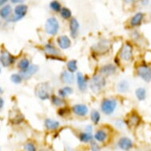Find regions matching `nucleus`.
Here are the masks:
<instances>
[{
  "label": "nucleus",
  "mask_w": 151,
  "mask_h": 151,
  "mask_svg": "<svg viewBox=\"0 0 151 151\" xmlns=\"http://www.w3.org/2000/svg\"><path fill=\"white\" fill-rule=\"evenodd\" d=\"M107 86V78L99 73L93 74L89 80V87L93 93H98Z\"/></svg>",
  "instance_id": "f257e3e1"
},
{
  "label": "nucleus",
  "mask_w": 151,
  "mask_h": 151,
  "mask_svg": "<svg viewBox=\"0 0 151 151\" xmlns=\"http://www.w3.org/2000/svg\"><path fill=\"white\" fill-rule=\"evenodd\" d=\"M36 97L40 101H45L50 100V97L52 95V86L49 82H40L36 86L34 89Z\"/></svg>",
  "instance_id": "f03ea898"
},
{
  "label": "nucleus",
  "mask_w": 151,
  "mask_h": 151,
  "mask_svg": "<svg viewBox=\"0 0 151 151\" xmlns=\"http://www.w3.org/2000/svg\"><path fill=\"white\" fill-rule=\"evenodd\" d=\"M110 49H111V43L107 39L100 40L98 42L92 45L90 48L93 55H97V56L105 55L110 52Z\"/></svg>",
  "instance_id": "7ed1b4c3"
},
{
  "label": "nucleus",
  "mask_w": 151,
  "mask_h": 151,
  "mask_svg": "<svg viewBox=\"0 0 151 151\" xmlns=\"http://www.w3.org/2000/svg\"><path fill=\"white\" fill-rule=\"evenodd\" d=\"M117 106H118L117 100L112 97H105L102 99L100 104L101 111L105 116H111L116 110Z\"/></svg>",
  "instance_id": "20e7f679"
},
{
  "label": "nucleus",
  "mask_w": 151,
  "mask_h": 151,
  "mask_svg": "<svg viewBox=\"0 0 151 151\" xmlns=\"http://www.w3.org/2000/svg\"><path fill=\"white\" fill-rule=\"evenodd\" d=\"M117 57L124 62H131L134 57V47L131 43L125 42L122 44L118 52Z\"/></svg>",
  "instance_id": "39448f33"
},
{
  "label": "nucleus",
  "mask_w": 151,
  "mask_h": 151,
  "mask_svg": "<svg viewBox=\"0 0 151 151\" xmlns=\"http://www.w3.org/2000/svg\"><path fill=\"white\" fill-rule=\"evenodd\" d=\"M43 51L45 52L46 57L47 59H49V60H56V61L63 60L60 48L56 47V46L52 44V43L45 44L44 45V47H43Z\"/></svg>",
  "instance_id": "423d86ee"
},
{
  "label": "nucleus",
  "mask_w": 151,
  "mask_h": 151,
  "mask_svg": "<svg viewBox=\"0 0 151 151\" xmlns=\"http://www.w3.org/2000/svg\"><path fill=\"white\" fill-rule=\"evenodd\" d=\"M60 30V22L55 17H48L45 24V31L47 35L54 37Z\"/></svg>",
  "instance_id": "0eeeda50"
},
{
  "label": "nucleus",
  "mask_w": 151,
  "mask_h": 151,
  "mask_svg": "<svg viewBox=\"0 0 151 151\" xmlns=\"http://www.w3.org/2000/svg\"><path fill=\"white\" fill-rule=\"evenodd\" d=\"M137 76L142 79L144 82H151V68L146 63L138 66L136 68Z\"/></svg>",
  "instance_id": "6e6552de"
},
{
  "label": "nucleus",
  "mask_w": 151,
  "mask_h": 151,
  "mask_svg": "<svg viewBox=\"0 0 151 151\" xmlns=\"http://www.w3.org/2000/svg\"><path fill=\"white\" fill-rule=\"evenodd\" d=\"M125 125L129 128H134L139 126L141 123V117L135 111H131L127 115L125 119H124Z\"/></svg>",
  "instance_id": "1a4fd4ad"
},
{
  "label": "nucleus",
  "mask_w": 151,
  "mask_h": 151,
  "mask_svg": "<svg viewBox=\"0 0 151 151\" xmlns=\"http://www.w3.org/2000/svg\"><path fill=\"white\" fill-rule=\"evenodd\" d=\"M16 62V57L13 55L7 50H3L0 53V63L3 67H9L14 64Z\"/></svg>",
  "instance_id": "9d476101"
},
{
  "label": "nucleus",
  "mask_w": 151,
  "mask_h": 151,
  "mask_svg": "<svg viewBox=\"0 0 151 151\" xmlns=\"http://www.w3.org/2000/svg\"><path fill=\"white\" fill-rule=\"evenodd\" d=\"M70 109H71L72 113L79 118H84L87 116L89 113V108L85 104L78 103V104H73Z\"/></svg>",
  "instance_id": "9b49d317"
},
{
  "label": "nucleus",
  "mask_w": 151,
  "mask_h": 151,
  "mask_svg": "<svg viewBox=\"0 0 151 151\" xmlns=\"http://www.w3.org/2000/svg\"><path fill=\"white\" fill-rule=\"evenodd\" d=\"M116 146L122 151H131L134 148V142L129 137L122 136L117 140Z\"/></svg>",
  "instance_id": "f8f14e48"
},
{
  "label": "nucleus",
  "mask_w": 151,
  "mask_h": 151,
  "mask_svg": "<svg viewBox=\"0 0 151 151\" xmlns=\"http://www.w3.org/2000/svg\"><path fill=\"white\" fill-rule=\"evenodd\" d=\"M117 72V66L114 63H106L102 65L98 70V73L104 77L109 78L114 76Z\"/></svg>",
  "instance_id": "ddd939ff"
},
{
  "label": "nucleus",
  "mask_w": 151,
  "mask_h": 151,
  "mask_svg": "<svg viewBox=\"0 0 151 151\" xmlns=\"http://www.w3.org/2000/svg\"><path fill=\"white\" fill-rule=\"evenodd\" d=\"M75 80L77 83L78 89L81 93H86L89 86V82L87 78L82 74V72H77L75 75Z\"/></svg>",
  "instance_id": "4468645a"
},
{
  "label": "nucleus",
  "mask_w": 151,
  "mask_h": 151,
  "mask_svg": "<svg viewBox=\"0 0 151 151\" xmlns=\"http://www.w3.org/2000/svg\"><path fill=\"white\" fill-rule=\"evenodd\" d=\"M28 12V6L25 4H19L14 8V17L11 19V22H18L25 17Z\"/></svg>",
  "instance_id": "2eb2a0df"
},
{
  "label": "nucleus",
  "mask_w": 151,
  "mask_h": 151,
  "mask_svg": "<svg viewBox=\"0 0 151 151\" xmlns=\"http://www.w3.org/2000/svg\"><path fill=\"white\" fill-rule=\"evenodd\" d=\"M10 122L13 125H19L25 121V116L17 109H14L10 112Z\"/></svg>",
  "instance_id": "dca6fc26"
},
{
  "label": "nucleus",
  "mask_w": 151,
  "mask_h": 151,
  "mask_svg": "<svg viewBox=\"0 0 151 151\" xmlns=\"http://www.w3.org/2000/svg\"><path fill=\"white\" fill-rule=\"evenodd\" d=\"M56 44L60 50H67L71 47L72 42L70 38L67 35L59 36L56 39Z\"/></svg>",
  "instance_id": "f3484780"
},
{
  "label": "nucleus",
  "mask_w": 151,
  "mask_h": 151,
  "mask_svg": "<svg viewBox=\"0 0 151 151\" xmlns=\"http://www.w3.org/2000/svg\"><path fill=\"white\" fill-rule=\"evenodd\" d=\"M60 79L62 83L66 86H70L75 82V75L73 73H70L67 70L61 72L60 75Z\"/></svg>",
  "instance_id": "a211bd4d"
},
{
  "label": "nucleus",
  "mask_w": 151,
  "mask_h": 151,
  "mask_svg": "<svg viewBox=\"0 0 151 151\" xmlns=\"http://www.w3.org/2000/svg\"><path fill=\"white\" fill-rule=\"evenodd\" d=\"M80 29V24L78 21L75 17H72L70 19L69 22V30L70 35L73 39H76L78 35Z\"/></svg>",
  "instance_id": "6ab92c4d"
},
{
  "label": "nucleus",
  "mask_w": 151,
  "mask_h": 151,
  "mask_svg": "<svg viewBox=\"0 0 151 151\" xmlns=\"http://www.w3.org/2000/svg\"><path fill=\"white\" fill-rule=\"evenodd\" d=\"M94 141L97 142L98 143H105L107 140L109 139V132L104 129L100 128L95 131L93 134Z\"/></svg>",
  "instance_id": "aec40b11"
},
{
  "label": "nucleus",
  "mask_w": 151,
  "mask_h": 151,
  "mask_svg": "<svg viewBox=\"0 0 151 151\" xmlns=\"http://www.w3.org/2000/svg\"><path fill=\"white\" fill-rule=\"evenodd\" d=\"M44 127L48 131H58L60 127V122L52 118H46L44 120Z\"/></svg>",
  "instance_id": "412c9836"
},
{
  "label": "nucleus",
  "mask_w": 151,
  "mask_h": 151,
  "mask_svg": "<svg viewBox=\"0 0 151 151\" xmlns=\"http://www.w3.org/2000/svg\"><path fill=\"white\" fill-rule=\"evenodd\" d=\"M39 70V66H37L36 64H31L29 68H28L25 71L21 72V75L22 76L23 79L24 80H29V78L34 75L37 72H38Z\"/></svg>",
  "instance_id": "4be33fe9"
},
{
  "label": "nucleus",
  "mask_w": 151,
  "mask_h": 151,
  "mask_svg": "<svg viewBox=\"0 0 151 151\" xmlns=\"http://www.w3.org/2000/svg\"><path fill=\"white\" fill-rule=\"evenodd\" d=\"M50 101H51V104L53 105L55 108H60V107L65 106L67 105V101L66 100L60 97V96H58L56 94H52L51 97H50Z\"/></svg>",
  "instance_id": "5701e85b"
},
{
  "label": "nucleus",
  "mask_w": 151,
  "mask_h": 151,
  "mask_svg": "<svg viewBox=\"0 0 151 151\" xmlns=\"http://www.w3.org/2000/svg\"><path fill=\"white\" fill-rule=\"evenodd\" d=\"M78 139L82 143L84 144H89L94 140L93 133H89L86 131H81L78 135Z\"/></svg>",
  "instance_id": "b1692460"
},
{
  "label": "nucleus",
  "mask_w": 151,
  "mask_h": 151,
  "mask_svg": "<svg viewBox=\"0 0 151 151\" xmlns=\"http://www.w3.org/2000/svg\"><path fill=\"white\" fill-rule=\"evenodd\" d=\"M116 88V91L119 93H127L130 89V83L127 80L123 79L117 83Z\"/></svg>",
  "instance_id": "393cba45"
},
{
  "label": "nucleus",
  "mask_w": 151,
  "mask_h": 151,
  "mask_svg": "<svg viewBox=\"0 0 151 151\" xmlns=\"http://www.w3.org/2000/svg\"><path fill=\"white\" fill-rule=\"evenodd\" d=\"M73 93H74V89L70 86H65L58 90L57 95L63 99H66L67 97L72 95Z\"/></svg>",
  "instance_id": "a878e982"
},
{
  "label": "nucleus",
  "mask_w": 151,
  "mask_h": 151,
  "mask_svg": "<svg viewBox=\"0 0 151 151\" xmlns=\"http://www.w3.org/2000/svg\"><path fill=\"white\" fill-rule=\"evenodd\" d=\"M89 118L90 120L94 125H98L101 122V115L98 110L97 109H93L90 112H89Z\"/></svg>",
  "instance_id": "bb28decb"
},
{
  "label": "nucleus",
  "mask_w": 151,
  "mask_h": 151,
  "mask_svg": "<svg viewBox=\"0 0 151 151\" xmlns=\"http://www.w3.org/2000/svg\"><path fill=\"white\" fill-rule=\"evenodd\" d=\"M144 14L142 13L139 12L135 14L131 17V21H130V24L132 27H137L141 25L142 22L143 20Z\"/></svg>",
  "instance_id": "cd10ccee"
},
{
  "label": "nucleus",
  "mask_w": 151,
  "mask_h": 151,
  "mask_svg": "<svg viewBox=\"0 0 151 151\" xmlns=\"http://www.w3.org/2000/svg\"><path fill=\"white\" fill-rule=\"evenodd\" d=\"M31 64H32V63L30 62V60H29L28 58L24 57L22 58V59H21V60L18 61L17 67L21 73V72L25 71V70L31 66Z\"/></svg>",
  "instance_id": "c85d7f7f"
},
{
  "label": "nucleus",
  "mask_w": 151,
  "mask_h": 151,
  "mask_svg": "<svg viewBox=\"0 0 151 151\" xmlns=\"http://www.w3.org/2000/svg\"><path fill=\"white\" fill-rule=\"evenodd\" d=\"M67 70L70 73L74 74L75 72L77 73L78 70V66L77 60H68L66 63Z\"/></svg>",
  "instance_id": "c756f323"
},
{
  "label": "nucleus",
  "mask_w": 151,
  "mask_h": 151,
  "mask_svg": "<svg viewBox=\"0 0 151 151\" xmlns=\"http://www.w3.org/2000/svg\"><path fill=\"white\" fill-rule=\"evenodd\" d=\"M12 13V7L10 5H5L0 9V17L3 19H7Z\"/></svg>",
  "instance_id": "7c9ffc66"
},
{
  "label": "nucleus",
  "mask_w": 151,
  "mask_h": 151,
  "mask_svg": "<svg viewBox=\"0 0 151 151\" xmlns=\"http://www.w3.org/2000/svg\"><path fill=\"white\" fill-rule=\"evenodd\" d=\"M70 113H72L71 109L68 108V106H67V105L60 107V108L57 109L58 116L61 117V118H66L67 116H70Z\"/></svg>",
  "instance_id": "2f4dec72"
},
{
  "label": "nucleus",
  "mask_w": 151,
  "mask_h": 151,
  "mask_svg": "<svg viewBox=\"0 0 151 151\" xmlns=\"http://www.w3.org/2000/svg\"><path fill=\"white\" fill-rule=\"evenodd\" d=\"M135 97L139 101H143L146 98V90L143 87H139L135 90Z\"/></svg>",
  "instance_id": "473e14b6"
},
{
  "label": "nucleus",
  "mask_w": 151,
  "mask_h": 151,
  "mask_svg": "<svg viewBox=\"0 0 151 151\" xmlns=\"http://www.w3.org/2000/svg\"><path fill=\"white\" fill-rule=\"evenodd\" d=\"M60 16L65 19V20H69L71 18L72 13L71 10H70L69 8L67 7H62L61 10H60Z\"/></svg>",
  "instance_id": "72a5a7b5"
},
{
  "label": "nucleus",
  "mask_w": 151,
  "mask_h": 151,
  "mask_svg": "<svg viewBox=\"0 0 151 151\" xmlns=\"http://www.w3.org/2000/svg\"><path fill=\"white\" fill-rule=\"evenodd\" d=\"M23 78L21 75L20 73H14V74H11L10 76V81L14 83V84L18 85L21 84L23 82Z\"/></svg>",
  "instance_id": "f704fd0d"
},
{
  "label": "nucleus",
  "mask_w": 151,
  "mask_h": 151,
  "mask_svg": "<svg viewBox=\"0 0 151 151\" xmlns=\"http://www.w3.org/2000/svg\"><path fill=\"white\" fill-rule=\"evenodd\" d=\"M49 7L52 9L53 11L55 12H60V10L62 9V6H61V4H60L57 0H53L49 4Z\"/></svg>",
  "instance_id": "c9c22d12"
},
{
  "label": "nucleus",
  "mask_w": 151,
  "mask_h": 151,
  "mask_svg": "<svg viewBox=\"0 0 151 151\" xmlns=\"http://www.w3.org/2000/svg\"><path fill=\"white\" fill-rule=\"evenodd\" d=\"M24 150L25 151H38L37 146L32 142H27L24 144Z\"/></svg>",
  "instance_id": "e433bc0d"
},
{
  "label": "nucleus",
  "mask_w": 151,
  "mask_h": 151,
  "mask_svg": "<svg viewBox=\"0 0 151 151\" xmlns=\"http://www.w3.org/2000/svg\"><path fill=\"white\" fill-rule=\"evenodd\" d=\"M89 150L90 151H101V146L96 141H92L89 143Z\"/></svg>",
  "instance_id": "4c0bfd02"
},
{
  "label": "nucleus",
  "mask_w": 151,
  "mask_h": 151,
  "mask_svg": "<svg viewBox=\"0 0 151 151\" xmlns=\"http://www.w3.org/2000/svg\"><path fill=\"white\" fill-rule=\"evenodd\" d=\"M115 126L119 129L124 128V127L125 126L124 120L122 119H117L116 120V122H115Z\"/></svg>",
  "instance_id": "58836bf2"
},
{
  "label": "nucleus",
  "mask_w": 151,
  "mask_h": 151,
  "mask_svg": "<svg viewBox=\"0 0 151 151\" xmlns=\"http://www.w3.org/2000/svg\"><path fill=\"white\" fill-rule=\"evenodd\" d=\"M84 131H86V132H89V133H93V125H91V124L86 125V127H84Z\"/></svg>",
  "instance_id": "ea45409f"
},
{
  "label": "nucleus",
  "mask_w": 151,
  "mask_h": 151,
  "mask_svg": "<svg viewBox=\"0 0 151 151\" xmlns=\"http://www.w3.org/2000/svg\"><path fill=\"white\" fill-rule=\"evenodd\" d=\"M4 104H5L4 100H3V97H0V110H1V109H3V108L4 107Z\"/></svg>",
  "instance_id": "a19ab883"
},
{
  "label": "nucleus",
  "mask_w": 151,
  "mask_h": 151,
  "mask_svg": "<svg viewBox=\"0 0 151 151\" xmlns=\"http://www.w3.org/2000/svg\"><path fill=\"white\" fill-rule=\"evenodd\" d=\"M25 0H10V2L12 3H16V4H19V3H23Z\"/></svg>",
  "instance_id": "79ce46f5"
},
{
  "label": "nucleus",
  "mask_w": 151,
  "mask_h": 151,
  "mask_svg": "<svg viewBox=\"0 0 151 151\" xmlns=\"http://www.w3.org/2000/svg\"><path fill=\"white\" fill-rule=\"evenodd\" d=\"M38 151H51V150L48 148H47V147H44V148H41Z\"/></svg>",
  "instance_id": "37998d69"
},
{
  "label": "nucleus",
  "mask_w": 151,
  "mask_h": 151,
  "mask_svg": "<svg viewBox=\"0 0 151 151\" xmlns=\"http://www.w3.org/2000/svg\"><path fill=\"white\" fill-rule=\"evenodd\" d=\"M7 2V0H0V6H2Z\"/></svg>",
  "instance_id": "c03bdc74"
},
{
  "label": "nucleus",
  "mask_w": 151,
  "mask_h": 151,
  "mask_svg": "<svg viewBox=\"0 0 151 151\" xmlns=\"http://www.w3.org/2000/svg\"><path fill=\"white\" fill-rule=\"evenodd\" d=\"M149 0H142V4L143 5H146L147 3H148Z\"/></svg>",
  "instance_id": "a18cd8bd"
},
{
  "label": "nucleus",
  "mask_w": 151,
  "mask_h": 151,
  "mask_svg": "<svg viewBox=\"0 0 151 151\" xmlns=\"http://www.w3.org/2000/svg\"><path fill=\"white\" fill-rule=\"evenodd\" d=\"M133 1H134V0H125L126 3H132Z\"/></svg>",
  "instance_id": "49530a36"
},
{
  "label": "nucleus",
  "mask_w": 151,
  "mask_h": 151,
  "mask_svg": "<svg viewBox=\"0 0 151 151\" xmlns=\"http://www.w3.org/2000/svg\"><path fill=\"white\" fill-rule=\"evenodd\" d=\"M3 93V89H2V87L0 86V94Z\"/></svg>",
  "instance_id": "de8ad7c7"
},
{
  "label": "nucleus",
  "mask_w": 151,
  "mask_h": 151,
  "mask_svg": "<svg viewBox=\"0 0 151 151\" xmlns=\"http://www.w3.org/2000/svg\"><path fill=\"white\" fill-rule=\"evenodd\" d=\"M1 72H2V69H1V67H0V74H1Z\"/></svg>",
  "instance_id": "09e8293b"
}]
</instances>
